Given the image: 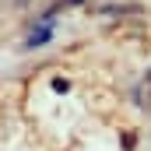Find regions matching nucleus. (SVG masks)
<instances>
[{"instance_id": "obj_1", "label": "nucleus", "mask_w": 151, "mask_h": 151, "mask_svg": "<svg viewBox=\"0 0 151 151\" xmlns=\"http://www.w3.org/2000/svg\"><path fill=\"white\" fill-rule=\"evenodd\" d=\"M49 35H53V28L49 25H39V28H32V35H28V49H35V46H42V42H49Z\"/></svg>"}, {"instance_id": "obj_2", "label": "nucleus", "mask_w": 151, "mask_h": 151, "mask_svg": "<svg viewBox=\"0 0 151 151\" xmlns=\"http://www.w3.org/2000/svg\"><path fill=\"white\" fill-rule=\"evenodd\" d=\"M134 99H137V106H148V109H151V70H148V77H144V81L137 84Z\"/></svg>"}, {"instance_id": "obj_3", "label": "nucleus", "mask_w": 151, "mask_h": 151, "mask_svg": "<svg viewBox=\"0 0 151 151\" xmlns=\"http://www.w3.org/2000/svg\"><path fill=\"white\" fill-rule=\"evenodd\" d=\"M18 4H25V0H18Z\"/></svg>"}]
</instances>
